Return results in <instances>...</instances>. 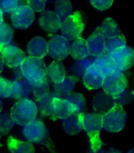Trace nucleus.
<instances>
[{"instance_id":"obj_1","label":"nucleus","mask_w":134,"mask_h":153,"mask_svg":"<svg viewBox=\"0 0 134 153\" xmlns=\"http://www.w3.org/2000/svg\"><path fill=\"white\" fill-rule=\"evenodd\" d=\"M79 124L82 130L87 132L93 151L100 149L103 143L99 137V134L102 129V115L94 113L79 114Z\"/></svg>"},{"instance_id":"obj_2","label":"nucleus","mask_w":134,"mask_h":153,"mask_svg":"<svg viewBox=\"0 0 134 153\" xmlns=\"http://www.w3.org/2000/svg\"><path fill=\"white\" fill-rule=\"evenodd\" d=\"M38 110L32 100L28 98L19 100L11 109V116L14 123L25 126L36 120Z\"/></svg>"},{"instance_id":"obj_3","label":"nucleus","mask_w":134,"mask_h":153,"mask_svg":"<svg viewBox=\"0 0 134 153\" xmlns=\"http://www.w3.org/2000/svg\"><path fill=\"white\" fill-rule=\"evenodd\" d=\"M22 134L29 142L46 145L53 152L49 130L42 121L35 120L25 126L22 130Z\"/></svg>"},{"instance_id":"obj_4","label":"nucleus","mask_w":134,"mask_h":153,"mask_svg":"<svg viewBox=\"0 0 134 153\" xmlns=\"http://www.w3.org/2000/svg\"><path fill=\"white\" fill-rule=\"evenodd\" d=\"M127 114L123 107L115 105L102 115V128L107 131L115 133L124 127Z\"/></svg>"},{"instance_id":"obj_5","label":"nucleus","mask_w":134,"mask_h":153,"mask_svg":"<svg viewBox=\"0 0 134 153\" xmlns=\"http://www.w3.org/2000/svg\"><path fill=\"white\" fill-rule=\"evenodd\" d=\"M22 74L31 81L42 79L47 75V66L42 58L26 57L20 65Z\"/></svg>"},{"instance_id":"obj_6","label":"nucleus","mask_w":134,"mask_h":153,"mask_svg":"<svg viewBox=\"0 0 134 153\" xmlns=\"http://www.w3.org/2000/svg\"><path fill=\"white\" fill-rule=\"evenodd\" d=\"M61 36L68 41L80 36L84 29V24L80 12H75L61 22Z\"/></svg>"},{"instance_id":"obj_7","label":"nucleus","mask_w":134,"mask_h":153,"mask_svg":"<svg viewBox=\"0 0 134 153\" xmlns=\"http://www.w3.org/2000/svg\"><path fill=\"white\" fill-rule=\"evenodd\" d=\"M104 91L111 96H116L127 87L126 76L118 69L111 74L104 75L102 86Z\"/></svg>"},{"instance_id":"obj_8","label":"nucleus","mask_w":134,"mask_h":153,"mask_svg":"<svg viewBox=\"0 0 134 153\" xmlns=\"http://www.w3.org/2000/svg\"><path fill=\"white\" fill-rule=\"evenodd\" d=\"M70 43L59 35H54L48 42V54L60 61L70 54Z\"/></svg>"},{"instance_id":"obj_9","label":"nucleus","mask_w":134,"mask_h":153,"mask_svg":"<svg viewBox=\"0 0 134 153\" xmlns=\"http://www.w3.org/2000/svg\"><path fill=\"white\" fill-rule=\"evenodd\" d=\"M34 19V12L27 5H18L12 12L13 26L17 29H27L32 24Z\"/></svg>"},{"instance_id":"obj_10","label":"nucleus","mask_w":134,"mask_h":153,"mask_svg":"<svg viewBox=\"0 0 134 153\" xmlns=\"http://www.w3.org/2000/svg\"><path fill=\"white\" fill-rule=\"evenodd\" d=\"M110 56L114 60L119 71H126L132 67L134 62V51L131 47L125 46L113 51Z\"/></svg>"},{"instance_id":"obj_11","label":"nucleus","mask_w":134,"mask_h":153,"mask_svg":"<svg viewBox=\"0 0 134 153\" xmlns=\"http://www.w3.org/2000/svg\"><path fill=\"white\" fill-rule=\"evenodd\" d=\"M3 63L7 67L13 68L20 65L26 58L24 52L12 45H9L1 51Z\"/></svg>"},{"instance_id":"obj_12","label":"nucleus","mask_w":134,"mask_h":153,"mask_svg":"<svg viewBox=\"0 0 134 153\" xmlns=\"http://www.w3.org/2000/svg\"><path fill=\"white\" fill-rule=\"evenodd\" d=\"M40 27L47 32L56 33L60 29L61 21L56 13L50 10H43L39 19Z\"/></svg>"},{"instance_id":"obj_13","label":"nucleus","mask_w":134,"mask_h":153,"mask_svg":"<svg viewBox=\"0 0 134 153\" xmlns=\"http://www.w3.org/2000/svg\"><path fill=\"white\" fill-rule=\"evenodd\" d=\"M82 78L86 87L89 90H96L102 86L104 75L97 66L92 64L87 69Z\"/></svg>"},{"instance_id":"obj_14","label":"nucleus","mask_w":134,"mask_h":153,"mask_svg":"<svg viewBox=\"0 0 134 153\" xmlns=\"http://www.w3.org/2000/svg\"><path fill=\"white\" fill-rule=\"evenodd\" d=\"M13 92L10 98L15 100L27 98L32 93V81L24 76L13 80Z\"/></svg>"},{"instance_id":"obj_15","label":"nucleus","mask_w":134,"mask_h":153,"mask_svg":"<svg viewBox=\"0 0 134 153\" xmlns=\"http://www.w3.org/2000/svg\"><path fill=\"white\" fill-rule=\"evenodd\" d=\"M115 105L113 96L105 91L96 94L92 100V107L98 114H105Z\"/></svg>"},{"instance_id":"obj_16","label":"nucleus","mask_w":134,"mask_h":153,"mask_svg":"<svg viewBox=\"0 0 134 153\" xmlns=\"http://www.w3.org/2000/svg\"><path fill=\"white\" fill-rule=\"evenodd\" d=\"M105 39L99 32L98 27L87 41L89 54L97 57L105 53Z\"/></svg>"},{"instance_id":"obj_17","label":"nucleus","mask_w":134,"mask_h":153,"mask_svg":"<svg viewBox=\"0 0 134 153\" xmlns=\"http://www.w3.org/2000/svg\"><path fill=\"white\" fill-rule=\"evenodd\" d=\"M27 51L30 56L43 58L48 53V42L44 38L36 36L27 44Z\"/></svg>"},{"instance_id":"obj_18","label":"nucleus","mask_w":134,"mask_h":153,"mask_svg":"<svg viewBox=\"0 0 134 153\" xmlns=\"http://www.w3.org/2000/svg\"><path fill=\"white\" fill-rule=\"evenodd\" d=\"M55 98H61L56 93L49 92L39 101V108L37 109L41 117H49L56 120L57 119L54 115L53 99Z\"/></svg>"},{"instance_id":"obj_19","label":"nucleus","mask_w":134,"mask_h":153,"mask_svg":"<svg viewBox=\"0 0 134 153\" xmlns=\"http://www.w3.org/2000/svg\"><path fill=\"white\" fill-rule=\"evenodd\" d=\"M53 102L54 115L56 119H66L74 113L75 107L66 100L55 98Z\"/></svg>"},{"instance_id":"obj_20","label":"nucleus","mask_w":134,"mask_h":153,"mask_svg":"<svg viewBox=\"0 0 134 153\" xmlns=\"http://www.w3.org/2000/svg\"><path fill=\"white\" fill-rule=\"evenodd\" d=\"M70 54L75 60H81L89 55L87 41L80 36L73 39L70 46Z\"/></svg>"},{"instance_id":"obj_21","label":"nucleus","mask_w":134,"mask_h":153,"mask_svg":"<svg viewBox=\"0 0 134 153\" xmlns=\"http://www.w3.org/2000/svg\"><path fill=\"white\" fill-rule=\"evenodd\" d=\"M78 80L79 79L76 76H66L64 81L61 83H59V84H54V83L53 88L55 93L60 98L66 97L71 92H73L75 84L78 81Z\"/></svg>"},{"instance_id":"obj_22","label":"nucleus","mask_w":134,"mask_h":153,"mask_svg":"<svg viewBox=\"0 0 134 153\" xmlns=\"http://www.w3.org/2000/svg\"><path fill=\"white\" fill-rule=\"evenodd\" d=\"M47 74L54 84H59L66 76V70L62 62L56 60L47 68Z\"/></svg>"},{"instance_id":"obj_23","label":"nucleus","mask_w":134,"mask_h":153,"mask_svg":"<svg viewBox=\"0 0 134 153\" xmlns=\"http://www.w3.org/2000/svg\"><path fill=\"white\" fill-rule=\"evenodd\" d=\"M93 64L97 66L104 75L118 70L114 60L108 54H103L94 58Z\"/></svg>"},{"instance_id":"obj_24","label":"nucleus","mask_w":134,"mask_h":153,"mask_svg":"<svg viewBox=\"0 0 134 153\" xmlns=\"http://www.w3.org/2000/svg\"><path fill=\"white\" fill-rule=\"evenodd\" d=\"M99 32L105 39H110L122 35L121 30L114 19L111 18L106 19L102 22L101 25L98 27Z\"/></svg>"},{"instance_id":"obj_25","label":"nucleus","mask_w":134,"mask_h":153,"mask_svg":"<svg viewBox=\"0 0 134 153\" xmlns=\"http://www.w3.org/2000/svg\"><path fill=\"white\" fill-rule=\"evenodd\" d=\"M7 146L11 153H34V147L32 143L17 140L10 136L7 140Z\"/></svg>"},{"instance_id":"obj_26","label":"nucleus","mask_w":134,"mask_h":153,"mask_svg":"<svg viewBox=\"0 0 134 153\" xmlns=\"http://www.w3.org/2000/svg\"><path fill=\"white\" fill-rule=\"evenodd\" d=\"M62 128L66 134L75 135L82 130L79 124V114L73 113L62 121Z\"/></svg>"},{"instance_id":"obj_27","label":"nucleus","mask_w":134,"mask_h":153,"mask_svg":"<svg viewBox=\"0 0 134 153\" xmlns=\"http://www.w3.org/2000/svg\"><path fill=\"white\" fill-rule=\"evenodd\" d=\"M64 99L68 101L75 107L73 113L81 114L84 113L87 107V102L84 96L81 94L73 92L65 97Z\"/></svg>"},{"instance_id":"obj_28","label":"nucleus","mask_w":134,"mask_h":153,"mask_svg":"<svg viewBox=\"0 0 134 153\" xmlns=\"http://www.w3.org/2000/svg\"><path fill=\"white\" fill-rule=\"evenodd\" d=\"M55 13L59 16L61 22L72 13V3L70 0H56L54 5Z\"/></svg>"},{"instance_id":"obj_29","label":"nucleus","mask_w":134,"mask_h":153,"mask_svg":"<svg viewBox=\"0 0 134 153\" xmlns=\"http://www.w3.org/2000/svg\"><path fill=\"white\" fill-rule=\"evenodd\" d=\"M49 86L44 77L39 81H32V92L37 102H39L41 98L49 94Z\"/></svg>"},{"instance_id":"obj_30","label":"nucleus","mask_w":134,"mask_h":153,"mask_svg":"<svg viewBox=\"0 0 134 153\" xmlns=\"http://www.w3.org/2000/svg\"><path fill=\"white\" fill-rule=\"evenodd\" d=\"M13 36L14 31L11 26L4 22L0 24V53L11 42Z\"/></svg>"},{"instance_id":"obj_31","label":"nucleus","mask_w":134,"mask_h":153,"mask_svg":"<svg viewBox=\"0 0 134 153\" xmlns=\"http://www.w3.org/2000/svg\"><path fill=\"white\" fill-rule=\"evenodd\" d=\"M105 53L110 54L113 51L126 46V40L123 34L114 37L107 39L105 41Z\"/></svg>"},{"instance_id":"obj_32","label":"nucleus","mask_w":134,"mask_h":153,"mask_svg":"<svg viewBox=\"0 0 134 153\" xmlns=\"http://www.w3.org/2000/svg\"><path fill=\"white\" fill-rule=\"evenodd\" d=\"M94 60V59L88 58V56L81 60H78L74 63L72 67V71L77 77H83L87 69L93 64Z\"/></svg>"},{"instance_id":"obj_33","label":"nucleus","mask_w":134,"mask_h":153,"mask_svg":"<svg viewBox=\"0 0 134 153\" xmlns=\"http://www.w3.org/2000/svg\"><path fill=\"white\" fill-rule=\"evenodd\" d=\"M14 121L9 113L0 114V137L7 134L14 126Z\"/></svg>"},{"instance_id":"obj_34","label":"nucleus","mask_w":134,"mask_h":153,"mask_svg":"<svg viewBox=\"0 0 134 153\" xmlns=\"http://www.w3.org/2000/svg\"><path fill=\"white\" fill-rule=\"evenodd\" d=\"M113 96L115 105L122 107L128 105L132 102L133 99V92L126 88L118 94Z\"/></svg>"},{"instance_id":"obj_35","label":"nucleus","mask_w":134,"mask_h":153,"mask_svg":"<svg viewBox=\"0 0 134 153\" xmlns=\"http://www.w3.org/2000/svg\"><path fill=\"white\" fill-rule=\"evenodd\" d=\"M13 92L11 81L0 76V98H9Z\"/></svg>"},{"instance_id":"obj_36","label":"nucleus","mask_w":134,"mask_h":153,"mask_svg":"<svg viewBox=\"0 0 134 153\" xmlns=\"http://www.w3.org/2000/svg\"><path fill=\"white\" fill-rule=\"evenodd\" d=\"M19 0H0V9L3 13H11L19 5Z\"/></svg>"},{"instance_id":"obj_37","label":"nucleus","mask_w":134,"mask_h":153,"mask_svg":"<svg viewBox=\"0 0 134 153\" xmlns=\"http://www.w3.org/2000/svg\"><path fill=\"white\" fill-rule=\"evenodd\" d=\"M27 6L33 12L38 13L43 11L47 0H27Z\"/></svg>"},{"instance_id":"obj_38","label":"nucleus","mask_w":134,"mask_h":153,"mask_svg":"<svg viewBox=\"0 0 134 153\" xmlns=\"http://www.w3.org/2000/svg\"><path fill=\"white\" fill-rule=\"evenodd\" d=\"M92 6L99 11H105L110 8L113 0H90Z\"/></svg>"},{"instance_id":"obj_39","label":"nucleus","mask_w":134,"mask_h":153,"mask_svg":"<svg viewBox=\"0 0 134 153\" xmlns=\"http://www.w3.org/2000/svg\"><path fill=\"white\" fill-rule=\"evenodd\" d=\"M13 72H14V76H15V79L20 78V77H23L24 75L22 74L20 65L17 66V67H15V68H13Z\"/></svg>"},{"instance_id":"obj_40","label":"nucleus","mask_w":134,"mask_h":153,"mask_svg":"<svg viewBox=\"0 0 134 153\" xmlns=\"http://www.w3.org/2000/svg\"><path fill=\"white\" fill-rule=\"evenodd\" d=\"M87 153H105L104 152V151L102 150V149L100 148V149H98V150H96V151H93L92 150V149L90 148V149H89V150L88 151V152H87Z\"/></svg>"},{"instance_id":"obj_41","label":"nucleus","mask_w":134,"mask_h":153,"mask_svg":"<svg viewBox=\"0 0 134 153\" xmlns=\"http://www.w3.org/2000/svg\"><path fill=\"white\" fill-rule=\"evenodd\" d=\"M105 153H122V152L120 151H118V149H115V148H111L109 149Z\"/></svg>"},{"instance_id":"obj_42","label":"nucleus","mask_w":134,"mask_h":153,"mask_svg":"<svg viewBox=\"0 0 134 153\" xmlns=\"http://www.w3.org/2000/svg\"><path fill=\"white\" fill-rule=\"evenodd\" d=\"M3 65H4V63H3V61L2 60V58L0 55V74L2 72L3 69Z\"/></svg>"},{"instance_id":"obj_43","label":"nucleus","mask_w":134,"mask_h":153,"mask_svg":"<svg viewBox=\"0 0 134 153\" xmlns=\"http://www.w3.org/2000/svg\"><path fill=\"white\" fill-rule=\"evenodd\" d=\"M2 22H3V12L1 11V10L0 9V24H1Z\"/></svg>"},{"instance_id":"obj_44","label":"nucleus","mask_w":134,"mask_h":153,"mask_svg":"<svg viewBox=\"0 0 134 153\" xmlns=\"http://www.w3.org/2000/svg\"><path fill=\"white\" fill-rule=\"evenodd\" d=\"M3 109V104H2V102L1 99H0V113H1V111Z\"/></svg>"},{"instance_id":"obj_45","label":"nucleus","mask_w":134,"mask_h":153,"mask_svg":"<svg viewBox=\"0 0 134 153\" xmlns=\"http://www.w3.org/2000/svg\"><path fill=\"white\" fill-rule=\"evenodd\" d=\"M48 1H49V2H53V1H56V0H48Z\"/></svg>"},{"instance_id":"obj_46","label":"nucleus","mask_w":134,"mask_h":153,"mask_svg":"<svg viewBox=\"0 0 134 153\" xmlns=\"http://www.w3.org/2000/svg\"><path fill=\"white\" fill-rule=\"evenodd\" d=\"M128 153H133V149H132V150H131V151H130Z\"/></svg>"},{"instance_id":"obj_47","label":"nucleus","mask_w":134,"mask_h":153,"mask_svg":"<svg viewBox=\"0 0 134 153\" xmlns=\"http://www.w3.org/2000/svg\"><path fill=\"white\" fill-rule=\"evenodd\" d=\"M1 142H0V147H1Z\"/></svg>"}]
</instances>
